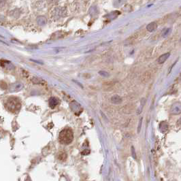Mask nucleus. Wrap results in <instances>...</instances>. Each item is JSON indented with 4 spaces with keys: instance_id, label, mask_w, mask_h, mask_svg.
Masks as SVG:
<instances>
[{
    "instance_id": "obj_1",
    "label": "nucleus",
    "mask_w": 181,
    "mask_h": 181,
    "mask_svg": "<svg viewBox=\"0 0 181 181\" xmlns=\"http://www.w3.org/2000/svg\"><path fill=\"white\" fill-rule=\"evenodd\" d=\"M74 139V134L70 129H65L59 133V140L62 145H69Z\"/></svg>"
},
{
    "instance_id": "obj_2",
    "label": "nucleus",
    "mask_w": 181,
    "mask_h": 181,
    "mask_svg": "<svg viewBox=\"0 0 181 181\" xmlns=\"http://www.w3.org/2000/svg\"><path fill=\"white\" fill-rule=\"evenodd\" d=\"M7 107L10 110L15 111L16 109H19L20 107V104L18 100L15 98H10L7 102Z\"/></svg>"
},
{
    "instance_id": "obj_3",
    "label": "nucleus",
    "mask_w": 181,
    "mask_h": 181,
    "mask_svg": "<svg viewBox=\"0 0 181 181\" xmlns=\"http://www.w3.org/2000/svg\"><path fill=\"white\" fill-rule=\"evenodd\" d=\"M23 89V85L21 83H14L10 85L9 90L11 93H16Z\"/></svg>"
},
{
    "instance_id": "obj_4",
    "label": "nucleus",
    "mask_w": 181,
    "mask_h": 181,
    "mask_svg": "<svg viewBox=\"0 0 181 181\" xmlns=\"http://www.w3.org/2000/svg\"><path fill=\"white\" fill-rule=\"evenodd\" d=\"M59 103H60V101L58 98H55V97H52L49 100V106L51 108H55Z\"/></svg>"
},
{
    "instance_id": "obj_5",
    "label": "nucleus",
    "mask_w": 181,
    "mask_h": 181,
    "mask_svg": "<svg viewBox=\"0 0 181 181\" xmlns=\"http://www.w3.org/2000/svg\"><path fill=\"white\" fill-rule=\"evenodd\" d=\"M1 66L2 67H5V68H7L8 69H10V70H11L12 69H14V65H12L11 63L9 62V61L1 60Z\"/></svg>"
},
{
    "instance_id": "obj_6",
    "label": "nucleus",
    "mask_w": 181,
    "mask_h": 181,
    "mask_svg": "<svg viewBox=\"0 0 181 181\" xmlns=\"http://www.w3.org/2000/svg\"><path fill=\"white\" fill-rule=\"evenodd\" d=\"M111 102L114 104H120L122 102V99H121V98L119 95H115L112 96V98H111Z\"/></svg>"
},
{
    "instance_id": "obj_7",
    "label": "nucleus",
    "mask_w": 181,
    "mask_h": 181,
    "mask_svg": "<svg viewBox=\"0 0 181 181\" xmlns=\"http://www.w3.org/2000/svg\"><path fill=\"white\" fill-rule=\"evenodd\" d=\"M170 53H166V54L162 55L161 56L159 57V58L158 59V63H160V64L164 63L166 60H167L168 57H170Z\"/></svg>"
},
{
    "instance_id": "obj_8",
    "label": "nucleus",
    "mask_w": 181,
    "mask_h": 181,
    "mask_svg": "<svg viewBox=\"0 0 181 181\" xmlns=\"http://www.w3.org/2000/svg\"><path fill=\"white\" fill-rule=\"evenodd\" d=\"M157 23H156L155 22H153L148 25L147 27V29L149 31V32H153V31H155L156 29H157Z\"/></svg>"
},
{
    "instance_id": "obj_9",
    "label": "nucleus",
    "mask_w": 181,
    "mask_h": 181,
    "mask_svg": "<svg viewBox=\"0 0 181 181\" xmlns=\"http://www.w3.org/2000/svg\"><path fill=\"white\" fill-rule=\"evenodd\" d=\"M46 18L44 17V16H40L37 18V22H38L40 25H44L46 23Z\"/></svg>"
},
{
    "instance_id": "obj_10",
    "label": "nucleus",
    "mask_w": 181,
    "mask_h": 181,
    "mask_svg": "<svg viewBox=\"0 0 181 181\" xmlns=\"http://www.w3.org/2000/svg\"><path fill=\"white\" fill-rule=\"evenodd\" d=\"M99 74L104 77H109V76H110V74H109L108 72H106L103 71V70L99 72Z\"/></svg>"
},
{
    "instance_id": "obj_11",
    "label": "nucleus",
    "mask_w": 181,
    "mask_h": 181,
    "mask_svg": "<svg viewBox=\"0 0 181 181\" xmlns=\"http://www.w3.org/2000/svg\"><path fill=\"white\" fill-rule=\"evenodd\" d=\"M142 119H140V122H139L138 129V132H140V128H141V126H142Z\"/></svg>"
},
{
    "instance_id": "obj_12",
    "label": "nucleus",
    "mask_w": 181,
    "mask_h": 181,
    "mask_svg": "<svg viewBox=\"0 0 181 181\" xmlns=\"http://www.w3.org/2000/svg\"><path fill=\"white\" fill-rule=\"evenodd\" d=\"M32 61H34V62H36L37 63H39V64L40 65H43V62H42V61H37V60H34V59H31Z\"/></svg>"
},
{
    "instance_id": "obj_13",
    "label": "nucleus",
    "mask_w": 181,
    "mask_h": 181,
    "mask_svg": "<svg viewBox=\"0 0 181 181\" xmlns=\"http://www.w3.org/2000/svg\"><path fill=\"white\" fill-rule=\"evenodd\" d=\"M170 32V29H168L167 31H166V33H165V34H164L163 35V36L164 37H166V36H167V35H168V34H169V32Z\"/></svg>"
},
{
    "instance_id": "obj_14",
    "label": "nucleus",
    "mask_w": 181,
    "mask_h": 181,
    "mask_svg": "<svg viewBox=\"0 0 181 181\" xmlns=\"http://www.w3.org/2000/svg\"><path fill=\"white\" fill-rule=\"evenodd\" d=\"M180 41H181V39H180Z\"/></svg>"
}]
</instances>
